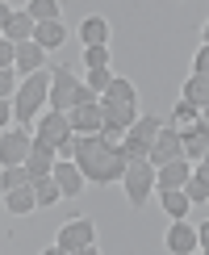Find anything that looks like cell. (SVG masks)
<instances>
[{
  "mask_svg": "<svg viewBox=\"0 0 209 255\" xmlns=\"http://www.w3.org/2000/svg\"><path fill=\"white\" fill-rule=\"evenodd\" d=\"M71 159L84 167L88 184H113V180H121L125 167H130V155H125L117 142H109L104 134H76Z\"/></svg>",
  "mask_w": 209,
  "mask_h": 255,
  "instance_id": "6da1fadb",
  "label": "cell"
},
{
  "mask_svg": "<svg viewBox=\"0 0 209 255\" xmlns=\"http://www.w3.org/2000/svg\"><path fill=\"white\" fill-rule=\"evenodd\" d=\"M193 159L180 155V159H172V163H163L159 167V188H184L188 184V176H193Z\"/></svg>",
  "mask_w": 209,
  "mask_h": 255,
  "instance_id": "9a60e30c",
  "label": "cell"
},
{
  "mask_svg": "<svg viewBox=\"0 0 209 255\" xmlns=\"http://www.w3.org/2000/svg\"><path fill=\"white\" fill-rule=\"evenodd\" d=\"M38 34V21L29 17V8H8V4H0V38H8V42H29Z\"/></svg>",
  "mask_w": 209,
  "mask_h": 255,
  "instance_id": "ba28073f",
  "label": "cell"
},
{
  "mask_svg": "<svg viewBox=\"0 0 209 255\" xmlns=\"http://www.w3.org/2000/svg\"><path fill=\"white\" fill-rule=\"evenodd\" d=\"M121 188H125V201H130L134 209L151 205V193L159 188V167H155L151 159H130V167H125V176H121Z\"/></svg>",
  "mask_w": 209,
  "mask_h": 255,
  "instance_id": "7a4b0ae2",
  "label": "cell"
},
{
  "mask_svg": "<svg viewBox=\"0 0 209 255\" xmlns=\"http://www.w3.org/2000/svg\"><path fill=\"white\" fill-rule=\"evenodd\" d=\"M184 134V155L193 159V163H201L205 159V146H209V122L201 118V122H193L188 130H180Z\"/></svg>",
  "mask_w": 209,
  "mask_h": 255,
  "instance_id": "2e32d148",
  "label": "cell"
},
{
  "mask_svg": "<svg viewBox=\"0 0 209 255\" xmlns=\"http://www.w3.org/2000/svg\"><path fill=\"white\" fill-rule=\"evenodd\" d=\"M34 188H38V205H42V209L59 205V201L67 197V193H63V184L55 180V172H50V176H34Z\"/></svg>",
  "mask_w": 209,
  "mask_h": 255,
  "instance_id": "cb8c5ba5",
  "label": "cell"
},
{
  "mask_svg": "<svg viewBox=\"0 0 209 255\" xmlns=\"http://www.w3.org/2000/svg\"><path fill=\"white\" fill-rule=\"evenodd\" d=\"M80 42L84 46H109V21L104 17H84L80 21Z\"/></svg>",
  "mask_w": 209,
  "mask_h": 255,
  "instance_id": "7402d4cb",
  "label": "cell"
},
{
  "mask_svg": "<svg viewBox=\"0 0 209 255\" xmlns=\"http://www.w3.org/2000/svg\"><path fill=\"white\" fill-rule=\"evenodd\" d=\"M205 163H209V146H205Z\"/></svg>",
  "mask_w": 209,
  "mask_h": 255,
  "instance_id": "74e56055",
  "label": "cell"
},
{
  "mask_svg": "<svg viewBox=\"0 0 209 255\" xmlns=\"http://www.w3.org/2000/svg\"><path fill=\"white\" fill-rule=\"evenodd\" d=\"M180 97L188 101V105H197V109H209V76H201V71H193V76H188L184 80V92H180Z\"/></svg>",
  "mask_w": 209,
  "mask_h": 255,
  "instance_id": "44dd1931",
  "label": "cell"
},
{
  "mask_svg": "<svg viewBox=\"0 0 209 255\" xmlns=\"http://www.w3.org/2000/svg\"><path fill=\"white\" fill-rule=\"evenodd\" d=\"M0 67H17V42L0 38Z\"/></svg>",
  "mask_w": 209,
  "mask_h": 255,
  "instance_id": "d6a6232c",
  "label": "cell"
},
{
  "mask_svg": "<svg viewBox=\"0 0 209 255\" xmlns=\"http://www.w3.org/2000/svg\"><path fill=\"white\" fill-rule=\"evenodd\" d=\"M163 243H167V251H172V255H193V251H201V230L188 226L184 218H172Z\"/></svg>",
  "mask_w": 209,
  "mask_h": 255,
  "instance_id": "8fae6325",
  "label": "cell"
},
{
  "mask_svg": "<svg viewBox=\"0 0 209 255\" xmlns=\"http://www.w3.org/2000/svg\"><path fill=\"white\" fill-rule=\"evenodd\" d=\"M193 71L209 76V46H205V42H201V50H197V59H193Z\"/></svg>",
  "mask_w": 209,
  "mask_h": 255,
  "instance_id": "836d02e7",
  "label": "cell"
},
{
  "mask_svg": "<svg viewBox=\"0 0 209 255\" xmlns=\"http://www.w3.org/2000/svg\"><path fill=\"white\" fill-rule=\"evenodd\" d=\"M25 8L34 21H59V0H29Z\"/></svg>",
  "mask_w": 209,
  "mask_h": 255,
  "instance_id": "f546056e",
  "label": "cell"
},
{
  "mask_svg": "<svg viewBox=\"0 0 209 255\" xmlns=\"http://www.w3.org/2000/svg\"><path fill=\"white\" fill-rule=\"evenodd\" d=\"M104 97L117 101V105H134V101H138V88H134L125 76H113V84H109V92H104Z\"/></svg>",
  "mask_w": 209,
  "mask_h": 255,
  "instance_id": "484cf974",
  "label": "cell"
},
{
  "mask_svg": "<svg viewBox=\"0 0 209 255\" xmlns=\"http://www.w3.org/2000/svg\"><path fill=\"white\" fill-rule=\"evenodd\" d=\"M29 180H34V176H29V167H25V163L0 167V188H4V193H8V188H21V184H29Z\"/></svg>",
  "mask_w": 209,
  "mask_h": 255,
  "instance_id": "4316f807",
  "label": "cell"
},
{
  "mask_svg": "<svg viewBox=\"0 0 209 255\" xmlns=\"http://www.w3.org/2000/svg\"><path fill=\"white\" fill-rule=\"evenodd\" d=\"M159 130H163V122L155 118V113H138V122H134L125 134H130L138 146H146V151H151V146H155V138H159Z\"/></svg>",
  "mask_w": 209,
  "mask_h": 255,
  "instance_id": "d6986e66",
  "label": "cell"
},
{
  "mask_svg": "<svg viewBox=\"0 0 209 255\" xmlns=\"http://www.w3.org/2000/svg\"><path fill=\"white\" fill-rule=\"evenodd\" d=\"M201 42H205V46H209V21H205V29H201Z\"/></svg>",
  "mask_w": 209,
  "mask_h": 255,
  "instance_id": "d590c367",
  "label": "cell"
},
{
  "mask_svg": "<svg viewBox=\"0 0 209 255\" xmlns=\"http://www.w3.org/2000/svg\"><path fill=\"white\" fill-rule=\"evenodd\" d=\"M13 105H17V122L29 126V122L42 113V105H50V71H34V76L21 80Z\"/></svg>",
  "mask_w": 209,
  "mask_h": 255,
  "instance_id": "277c9868",
  "label": "cell"
},
{
  "mask_svg": "<svg viewBox=\"0 0 209 255\" xmlns=\"http://www.w3.org/2000/svg\"><path fill=\"white\" fill-rule=\"evenodd\" d=\"M55 180H59V184H63V193H67V197H80L84 193V184H88V176H84V167L76 163V159H59V163H55Z\"/></svg>",
  "mask_w": 209,
  "mask_h": 255,
  "instance_id": "5bb4252c",
  "label": "cell"
},
{
  "mask_svg": "<svg viewBox=\"0 0 209 255\" xmlns=\"http://www.w3.org/2000/svg\"><path fill=\"white\" fill-rule=\"evenodd\" d=\"M197 230H201V251L209 255V222H201V226H197Z\"/></svg>",
  "mask_w": 209,
  "mask_h": 255,
  "instance_id": "e575fe53",
  "label": "cell"
},
{
  "mask_svg": "<svg viewBox=\"0 0 209 255\" xmlns=\"http://www.w3.org/2000/svg\"><path fill=\"white\" fill-rule=\"evenodd\" d=\"M184 193L193 197V205H209V176L201 172V167H193V176H188Z\"/></svg>",
  "mask_w": 209,
  "mask_h": 255,
  "instance_id": "d4e9b609",
  "label": "cell"
},
{
  "mask_svg": "<svg viewBox=\"0 0 209 255\" xmlns=\"http://www.w3.org/2000/svg\"><path fill=\"white\" fill-rule=\"evenodd\" d=\"M46 55L50 50L42 46V42H17V71L21 76H34V71H46Z\"/></svg>",
  "mask_w": 209,
  "mask_h": 255,
  "instance_id": "4fadbf2b",
  "label": "cell"
},
{
  "mask_svg": "<svg viewBox=\"0 0 209 255\" xmlns=\"http://www.w3.org/2000/svg\"><path fill=\"white\" fill-rule=\"evenodd\" d=\"M84 67H109V46H84Z\"/></svg>",
  "mask_w": 209,
  "mask_h": 255,
  "instance_id": "4dcf8cb0",
  "label": "cell"
},
{
  "mask_svg": "<svg viewBox=\"0 0 209 255\" xmlns=\"http://www.w3.org/2000/svg\"><path fill=\"white\" fill-rule=\"evenodd\" d=\"M38 142L46 146H59V155H71V142H76V126H71V113L63 109H46L38 118V130H34Z\"/></svg>",
  "mask_w": 209,
  "mask_h": 255,
  "instance_id": "5b68a950",
  "label": "cell"
},
{
  "mask_svg": "<svg viewBox=\"0 0 209 255\" xmlns=\"http://www.w3.org/2000/svg\"><path fill=\"white\" fill-rule=\"evenodd\" d=\"M80 92H84V84L76 80V71H71V67H50V109L71 113V109H76V101H80Z\"/></svg>",
  "mask_w": 209,
  "mask_h": 255,
  "instance_id": "52a82bcc",
  "label": "cell"
},
{
  "mask_svg": "<svg viewBox=\"0 0 209 255\" xmlns=\"http://www.w3.org/2000/svg\"><path fill=\"white\" fill-rule=\"evenodd\" d=\"M197 167H201V172H205V176H209V163H205V159H201V163H197Z\"/></svg>",
  "mask_w": 209,
  "mask_h": 255,
  "instance_id": "8d00e7d4",
  "label": "cell"
},
{
  "mask_svg": "<svg viewBox=\"0 0 209 255\" xmlns=\"http://www.w3.org/2000/svg\"><path fill=\"white\" fill-rule=\"evenodd\" d=\"M34 42H42L46 50H59L63 42H67V25H63V17H59V21H38Z\"/></svg>",
  "mask_w": 209,
  "mask_h": 255,
  "instance_id": "603a6c76",
  "label": "cell"
},
{
  "mask_svg": "<svg viewBox=\"0 0 209 255\" xmlns=\"http://www.w3.org/2000/svg\"><path fill=\"white\" fill-rule=\"evenodd\" d=\"M71 126H76V134H101L104 130V105H101V97H84L76 109H71Z\"/></svg>",
  "mask_w": 209,
  "mask_h": 255,
  "instance_id": "9c48e42d",
  "label": "cell"
},
{
  "mask_svg": "<svg viewBox=\"0 0 209 255\" xmlns=\"http://www.w3.org/2000/svg\"><path fill=\"white\" fill-rule=\"evenodd\" d=\"M201 118H205V122H209V109H205V113H201Z\"/></svg>",
  "mask_w": 209,
  "mask_h": 255,
  "instance_id": "f35d334b",
  "label": "cell"
},
{
  "mask_svg": "<svg viewBox=\"0 0 209 255\" xmlns=\"http://www.w3.org/2000/svg\"><path fill=\"white\" fill-rule=\"evenodd\" d=\"M17 67H0V97H17Z\"/></svg>",
  "mask_w": 209,
  "mask_h": 255,
  "instance_id": "1f68e13d",
  "label": "cell"
},
{
  "mask_svg": "<svg viewBox=\"0 0 209 255\" xmlns=\"http://www.w3.org/2000/svg\"><path fill=\"white\" fill-rule=\"evenodd\" d=\"M155 197H159L167 218H188V209H193V197L184 188H155Z\"/></svg>",
  "mask_w": 209,
  "mask_h": 255,
  "instance_id": "ac0fdd59",
  "label": "cell"
},
{
  "mask_svg": "<svg viewBox=\"0 0 209 255\" xmlns=\"http://www.w3.org/2000/svg\"><path fill=\"white\" fill-rule=\"evenodd\" d=\"M55 255H97V222L92 218H71L55 235Z\"/></svg>",
  "mask_w": 209,
  "mask_h": 255,
  "instance_id": "3957f363",
  "label": "cell"
},
{
  "mask_svg": "<svg viewBox=\"0 0 209 255\" xmlns=\"http://www.w3.org/2000/svg\"><path fill=\"white\" fill-rule=\"evenodd\" d=\"M55 163H59V146H46V142H38V138H34V151H29V159H25L29 176H50V172H55Z\"/></svg>",
  "mask_w": 209,
  "mask_h": 255,
  "instance_id": "e0dca14e",
  "label": "cell"
},
{
  "mask_svg": "<svg viewBox=\"0 0 209 255\" xmlns=\"http://www.w3.org/2000/svg\"><path fill=\"white\" fill-rule=\"evenodd\" d=\"M88 84L92 92H97V97H104V92H109V84H113V67H88Z\"/></svg>",
  "mask_w": 209,
  "mask_h": 255,
  "instance_id": "f1b7e54d",
  "label": "cell"
},
{
  "mask_svg": "<svg viewBox=\"0 0 209 255\" xmlns=\"http://www.w3.org/2000/svg\"><path fill=\"white\" fill-rule=\"evenodd\" d=\"M193 122H201V109L180 97V101H176V109H172V126H176V130H188Z\"/></svg>",
  "mask_w": 209,
  "mask_h": 255,
  "instance_id": "83f0119b",
  "label": "cell"
},
{
  "mask_svg": "<svg viewBox=\"0 0 209 255\" xmlns=\"http://www.w3.org/2000/svg\"><path fill=\"white\" fill-rule=\"evenodd\" d=\"M180 155H184V134L176 130L172 122H163V130H159V138H155V146H151V163L163 167V163H172V159H180Z\"/></svg>",
  "mask_w": 209,
  "mask_h": 255,
  "instance_id": "30bf717a",
  "label": "cell"
},
{
  "mask_svg": "<svg viewBox=\"0 0 209 255\" xmlns=\"http://www.w3.org/2000/svg\"><path fill=\"white\" fill-rule=\"evenodd\" d=\"M104 105V126H117V130H130L134 122H138V105H117L109 97H101Z\"/></svg>",
  "mask_w": 209,
  "mask_h": 255,
  "instance_id": "ffe728a7",
  "label": "cell"
},
{
  "mask_svg": "<svg viewBox=\"0 0 209 255\" xmlns=\"http://www.w3.org/2000/svg\"><path fill=\"white\" fill-rule=\"evenodd\" d=\"M4 209H8L13 218H29L34 209H42V205H38L34 180H29V184H21V188H8V193H4Z\"/></svg>",
  "mask_w": 209,
  "mask_h": 255,
  "instance_id": "7c38bea8",
  "label": "cell"
},
{
  "mask_svg": "<svg viewBox=\"0 0 209 255\" xmlns=\"http://www.w3.org/2000/svg\"><path fill=\"white\" fill-rule=\"evenodd\" d=\"M29 151H34V130H29L25 122L8 126L4 134H0V167H13V163H25Z\"/></svg>",
  "mask_w": 209,
  "mask_h": 255,
  "instance_id": "8992f818",
  "label": "cell"
}]
</instances>
